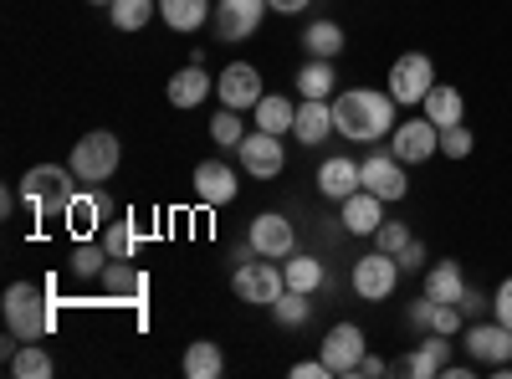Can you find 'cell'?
Wrapping results in <instances>:
<instances>
[{
  "label": "cell",
  "mask_w": 512,
  "mask_h": 379,
  "mask_svg": "<svg viewBox=\"0 0 512 379\" xmlns=\"http://www.w3.org/2000/svg\"><path fill=\"white\" fill-rule=\"evenodd\" d=\"M62 226H67L77 241H93V231L103 226V200H98V195H72V205L62 210Z\"/></svg>",
  "instance_id": "obj_23"
},
{
  "label": "cell",
  "mask_w": 512,
  "mask_h": 379,
  "mask_svg": "<svg viewBox=\"0 0 512 379\" xmlns=\"http://www.w3.org/2000/svg\"><path fill=\"white\" fill-rule=\"evenodd\" d=\"M103 287H108V298H113V303H144V287H149V282H144L139 267H128V262L113 257L108 272H103Z\"/></svg>",
  "instance_id": "obj_22"
},
{
  "label": "cell",
  "mask_w": 512,
  "mask_h": 379,
  "mask_svg": "<svg viewBox=\"0 0 512 379\" xmlns=\"http://www.w3.org/2000/svg\"><path fill=\"white\" fill-rule=\"evenodd\" d=\"M57 364H52V354L47 349H36V344H26L21 354H11V374H21V379H47Z\"/></svg>",
  "instance_id": "obj_36"
},
{
  "label": "cell",
  "mask_w": 512,
  "mask_h": 379,
  "mask_svg": "<svg viewBox=\"0 0 512 379\" xmlns=\"http://www.w3.org/2000/svg\"><path fill=\"white\" fill-rule=\"evenodd\" d=\"M103 246H108V257H118V262H134V246H139V226H134V216L108 221V231H103Z\"/></svg>",
  "instance_id": "obj_32"
},
{
  "label": "cell",
  "mask_w": 512,
  "mask_h": 379,
  "mask_svg": "<svg viewBox=\"0 0 512 379\" xmlns=\"http://www.w3.org/2000/svg\"><path fill=\"white\" fill-rule=\"evenodd\" d=\"M333 134L354 144H379L395 134V98L374 88H349L344 98H333Z\"/></svg>",
  "instance_id": "obj_1"
},
{
  "label": "cell",
  "mask_w": 512,
  "mask_h": 379,
  "mask_svg": "<svg viewBox=\"0 0 512 379\" xmlns=\"http://www.w3.org/2000/svg\"><path fill=\"white\" fill-rule=\"evenodd\" d=\"M359 185H364L359 164H354V159H344V154H338V159H328L323 170H318V190H323L328 200H349Z\"/></svg>",
  "instance_id": "obj_21"
},
{
  "label": "cell",
  "mask_w": 512,
  "mask_h": 379,
  "mask_svg": "<svg viewBox=\"0 0 512 379\" xmlns=\"http://www.w3.org/2000/svg\"><path fill=\"white\" fill-rule=\"evenodd\" d=\"M333 134V103L328 98H303L297 103V123H292V139H303V144H323Z\"/></svg>",
  "instance_id": "obj_19"
},
{
  "label": "cell",
  "mask_w": 512,
  "mask_h": 379,
  "mask_svg": "<svg viewBox=\"0 0 512 379\" xmlns=\"http://www.w3.org/2000/svg\"><path fill=\"white\" fill-rule=\"evenodd\" d=\"M461 292H466L461 262H436V267H425V298H436V303H461Z\"/></svg>",
  "instance_id": "obj_24"
},
{
  "label": "cell",
  "mask_w": 512,
  "mask_h": 379,
  "mask_svg": "<svg viewBox=\"0 0 512 379\" xmlns=\"http://www.w3.org/2000/svg\"><path fill=\"white\" fill-rule=\"evenodd\" d=\"M303 47H308V57H338L344 52V26L338 21H308L303 26Z\"/></svg>",
  "instance_id": "obj_30"
},
{
  "label": "cell",
  "mask_w": 512,
  "mask_h": 379,
  "mask_svg": "<svg viewBox=\"0 0 512 379\" xmlns=\"http://www.w3.org/2000/svg\"><path fill=\"white\" fill-rule=\"evenodd\" d=\"M210 139H216L221 149H241V139H246L241 113H236V108H221L216 118H210Z\"/></svg>",
  "instance_id": "obj_35"
},
{
  "label": "cell",
  "mask_w": 512,
  "mask_h": 379,
  "mask_svg": "<svg viewBox=\"0 0 512 379\" xmlns=\"http://www.w3.org/2000/svg\"><path fill=\"white\" fill-rule=\"evenodd\" d=\"M390 154L405 159V164L436 159V154H441V129H436L431 118H410V123H400V129L390 134Z\"/></svg>",
  "instance_id": "obj_12"
},
{
  "label": "cell",
  "mask_w": 512,
  "mask_h": 379,
  "mask_svg": "<svg viewBox=\"0 0 512 379\" xmlns=\"http://www.w3.org/2000/svg\"><path fill=\"white\" fill-rule=\"evenodd\" d=\"M93 6H113V0H93Z\"/></svg>",
  "instance_id": "obj_47"
},
{
  "label": "cell",
  "mask_w": 512,
  "mask_h": 379,
  "mask_svg": "<svg viewBox=\"0 0 512 379\" xmlns=\"http://www.w3.org/2000/svg\"><path fill=\"white\" fill-rule=\"evenodd\" d=\"M6 328H11V339L21 344H36V339H47L57 313H52V298H47V287H36V282H11L6 287Z\"/></svg>",
  "instance_id": "obj_2"
},
{
  "label": "cell",
  "mask_w": 512,
  "mask_h": 379,
  "mask_svg": "<svg viewBox=\"0 0 512 379\" xmlns=\"http://www.w3.org/2000/svg\"><path fill=\"white\" fill-rule=\"evenodd\" d=\"M154 11H159V0H113V6H108L118 31H144Z\"/></svg>",
  "instance_id": "obj_31"
},
{
  "label": "cell",
  "mask_w": 512,
  "mask_h": 379,
  "mask_svg": "<svg viewBox=\"0 0 512 379\" xmlns=\"http://www.w3.org/2000/svg\"><path fill=\"white\" fill-rule=\"evenodd\" d=\"M466 349H472V364L477 369H497V364H512V328L507 323H466Z\"/></svg>",
  "instance_id": "obj_10"
},
{
  "label": "cell",
  "mask_w": 512,
  "mask_h": 379,
  "mask_svg": "<svg viewBox=\"0 0 512 379\" xmlns=\"http://www.w3.org/2000/svg\"><path fill=\"white\" fill-rule=\"evenodd\" d=\"M395 287H400V262L390 257V251H369V257L354 262V292L364 303H384V298H395Z\"/></svg>",
  "instance_id": "obj_5"
},
{
  "label": "cell",
  "mask_w": 512,
  "mask_h": 379,
  "mask_svg": "<svg viewBox=\"0 0 512 379\" xmlns=\"http://www.w3.org/2000/svg\"><path fill=\"white\" fill-rule=\"evenodd\" d=\"M492 318L512 328V277H507V282H502V287L492 292Z\"/></svg>",
  "instance_id": "obj_42"
},
{
  "label": "cell",
  "mask_w": 512,
  "mask_h": 379,
  "mask_svg": "<svg viewBox=\"0 0 512 379\" xmlns=\"http://www.w3.org/2000/svg\"><path fill=\"white\" fill-rule=\"evenodd\" d=\"M338 205H344V216H338V221H344V231H354V236H374L384 226V200L374 190H364V185L349 200H338Z\"/></svg>",
  "instance_id": "obj_17"
},
{
  "label": "cell",
  "mask_w": 512,
  "mask_h": 379,
  "mask_svg": "<svg viewBox=\"0 0 512 379\" xmlns=\"http://www.w3.org/2000/svg\"><path fill=\"white\" fill-rule=\"evenodd\" d=\"M456 308L466 313V323H477V318H482V313L492 308V298H482V292H477V287H466V292H461V303H456Z\"/></svg>",
  "instance_id": "obj_41"
},
{
  "label": "cell",
  "mask_w": 512,
  "mask_h": 379,
  "mask_svg": "<svg viewBox=\"0 0 512 379\" xmlns=\"http://www.w3.org/2000/svg\"><path fill=\"white\" fill-rule=\"evenodd\" d=\"M446 364H451V344H446V333H431L415 354H405L395 369L400 374H415V379H436V374H446Z\"/></svg>",
  "instance_id": "obj_18"
},
{
  "label": "cell",
  "mask_w": 512,
  "mask_h": 379,
  "mask_svg": "<svg viewBox=\"0 0 512 379\" xmlns=\"http://www.w3.org/2000/svg\"><path fill=\"white\" fill-rule=\"evenodd\" d=\"M410 241H415V236H410V226H405V221H384V226L374 231V246H379V251H390V257H400V251H405Z\"/></svg>",
  "instance_id": "obj_39"
},
{
  "label": "cell",
  "mask_w": 512,
  "mask_h": 379,
  "mask_svg": "<svg viewBox=\"0 0 512 379\" xmlns=\"http://www.w3.org/2000/svg\"><path fill=\"white\" fill-rule=\"evenodd\" d=\"M210 93H216V82H210V72L200 62H190V67H180L175 77H169V103L175 108H200Z\"/></svg>",
  "instance_id": "obj_20"
},
{
  "label": "cell",
  "mask_w": 512,
  "mask_h": 379,
  "mask_svg": "<svg viewBox=\"0 0 512 379\" xmlns=\"http://www.w3.org/2000/svg\"><path fill=\"white\" fill-rule=\"evenodd\" d=\"M267 11H272L267 0H221L216 6V36L221 41H246V36H256V26H262Z\"/></svg>",
  "instance_id": "obj_15"
},
{
  "label": "cell",
  "mask_w": 512,
  "mask_h": 379,
  "mask_svg": "<svg viewBox=\"0 0 512 379\" xmlns=\"http://www.w3.org/2000/svg\"><path fill=\"white\" fill-rule=\"evenodd\" d=\"M251 251L256 257H272V262H287L292 257V246H297V231H292V221L282 216V210H262V216L251 221Z\"/></svg>",
  "instance_id": "obj_11"
},
{
  "label": "cell",
  "mask_w": 512,
  "mask_h": 379,
  "mask_svg": "<svg viewBox=\"0 0 512 379\" xmlns=\"http://www.w3.org/2000/svg\"><path fill=\"white\" fill-rule=\"evenodd\" d=\"M436 88V67L425 52H405L395 67H390V82H384V93L395 103H425V93Z\"/></svg>",
  "instance_id": "obj_6"
},
{
  "label": "cell",
  "mask_w": 512,
  "mask_h": 379,
  "mask_svg": "<svg viewBox=\"0 0 512 379\" xmlns=\"http://www.w3.org/2000/svg\"><path fill=\"white\" fill-rule=\"evenodd\" d=\"M292 374H297V379H328L333 369H328V364H323V354H318V359H303V364H292Z\"/></svg>",
  "instance_id": "obj_44"
},
{
  "label": "cell",
  "mask_w": 512,
  "mask_h": 379,
  "mask_svg": "<svg viewBox=\"0 0 512 379\" xmlns=\"http://www.w3.org/2000/svg\"><path fill=\"white\" fill-rule=\"evenodd\" d=\"M333 57H308L297 67V98H328L333 93Z\"/></svg>",
  "instance_id": "obj_28"
},
{
  "label": "cell",
  "mask_w": 512,
  "mask_h": 379,
  "mask_svg": "<svg viewBox=\"0 0 512 379\" xmlns=\"http://www.w3.org/2000/svg\"><path fill=\"white\" fill-rule=\"evenodd\" d=\"M185 374H190V379H216V374H226V354H221V344L195 339V344L185 349Z\"/></svg>",
  "instance_id": "obj_29"
},
{
  "label": "cell",
  "mask_w": 512,
  "mask_h": 379,
  "mask_svg": "<svg viewBox=\"0 0 512 379\" xmlns=\"http://www.w3.org/2000/svg\"><path fill=\"white\" fill-rule=\"evenodd\" d=\"M236 190H241V180H236L231 164H221V159H200L195 164V195H200V205H231Z\"/></svg>",
  "instance_id": "obj_16"
},
{
  "label": "cell",
  "mask_w": 512,
  "mask_h": 379,
  "mask_svg": "<svg viewBox=\"0 0 512 379\" xmlns=\"http://www.w3.org/2000/svg\"><path fill=\"white\" fill-rule=\"evenodd\" d=\"M441 154H446V159H466V154H472V129H466V123H451V129H441Z\"/></svg>",
  "instance_id": "obj_40"
},
{
  "label": "cell",
  "mask_w": 512,
  "mask_h": 379,
  "mask_svg": "<svg viewBox=\"0 0 512 379\" xmlns=\"http://www.w3.org/2000/svg\"><path fill=\"white\" fill-rule=\"evenodd\" d=\"M395 262H400V272H420V267H425V246H420V241H410Z\"/></svg>",
  "instance_id": "obj_43"
},
{
  "label": "cell",
  "mask_w": 512,
  "mask_h": 379,
  "mask_svg": "<svg viewBox=\"0 0 512 379\" xmlns=\"http://www.w3.org/2000/svg\"><path fill=\"white\" fill-rule=\"evenodd\" d=\"M461 113H466V103H461V93L451 88V82H436V88L425 93V118H431L436 129H451V123H461Z\"/></svg>",
  "instance_id": "obj_27"
},
{
  "label": "cell",
  "mask_w": 512,
  "mask_h": 379,
  "mask_svg": "<svg viewBox=\"0 0 512 379\" xmlns=\"http://www.w3.org/2000/svg\"><path fill=\"white\" fill-rule=\"evenodd\" d=\"M236 154H241V170H246L251 180H277V175L287 170V149H282V134H267V129L246 134Z\"/></svg>",
  "instance_id": "obj_9"
},
{
  "label": "cell",
  "mask_w": 512,
  "mask_h": 379,
  "mask_svg": "<svg viewBox=\"0 0 512 379\" xmlns=\"http://www.w3.org/2000/svg\"><path fill=\"white\" fill-rule=\"evenodd\" d=\"M108 246H93V241H77L72 251V277H103L108 272Z\"/></svg>",
  "instance_id": "obj_34"
},
{
  "label": "cell",
  "mask_w": 512,
  "mask_h": 379,
  "mask_svg": "<svg viewBox=\"0 0 512 379\" xmlns=\"http://www.w3.org/2000/svg\"><path fill=\"white\" fill-rule=\"evenodd\" d=\"M272 313H277V323H282V328H297V323H308V292L287 287L282 298L272 303Z\"/></svg>",
  "instance_id": "obj_37"
},
{
  "label": "cell",
  "mask_w": 512,
  "mask_h": 379,
  "mask_svg": "<svg viewBox=\"0 0 512 379\" xmlns=\"http://www.w3.org/2000/svg\"><path fill=\"white\" fill-rule=\"evenodd\" d=\"M425 328H431V333H446V339H451V333L466 328V313H461L456 303H436V298H431V323H425Z\"/></svg>",
  "instance_id": "obj_38"
},
{
  "label": "cell",
  "mask_w": 512,
  "mask_h": 379,
  "mask_svg": "<svg viewBox=\"0 0 512 379\" xmlns=\"http://www.w3.org/2000/svg\"><path fill=\"white\" fill-rule=\"evenodd\" d=\"M72 164H36V170H26L21 175V200H26V210L36 221H57L62 210L72 205Z\"/></svg>",
  "instance_id": "obj_3"
},
{
  "label": "cell",
  "mask_w": 512,
  "mask_h": 379,
  "mask_svg": "<svg viewBox=\"0 0 512 379\" xmlns=\"http://www.w3.org/2000/svg\"><path fill=\"white\" fill-rule=\"evenodd\" d=\"M318 354H323V364H328L338 379L359 374V364H364V354H369V344H364V328H359V323H333Z\"/></svg>",
  "instance_id": "obj_8"
},
{
  "label": "cell",
  "mask_w": 512,
  "mask_h": 379,
  "mask_svg": "<svg viewBox=\"0 0 512 379\" xmlns=\"http://www.w3.org/2000/svg\"><path fill=\"white\" fill-rule=\"evenodd\" d=\"M359 175H364V190H374L384 205H390V200H405V190H410L405 159H395V154H369V159L359 164Z\"/></svg>",
  "instance_id": "obj_14"
},
{
  "label": "cell",
  "mask_w": 512,
  "mask_h": 379,
  "mask_svg": "<svg viewBox=\"0 0 512 379\" xmlns=\"http://www.w3.org/2000/svg\"><path fill=\"white\" fill-rule=\"evenodd\" d=\"M395 364H384V359H374V354H364V364H359V374H369V379H379V374H390Z\"/></svg>",
  "instance_id": "obj_46"
},
{
  "label": "cell",
  "mask_w": 512,
  "mask_h": 379,
  "mask_svg": "<svg viewBox=\"0 0 512 379\" xmlns=\"http://www.w3.org/2000/svg\"><path fill=\"white\" fill-rule=\"evenodd\" d=\"M262 72L256 67H246V62H231L221 77H216V98H221V108H236V113H246V108H256L262 103Z\"/></svg>",
  "instance_id": "obj_13"
},
{
  "label": "cell",
  "mask_w": 512,
  "mask_h": 379,
  "mask_svg": "<svg viewBox=\"0 0 512 379\" xmlns=\"http://www.w3.org/2000/svg\"><path fill=\"white\" fill-rule=\"evenodd\" d=\"M251 113H256V129H267V134H292V123H297V103L282 93H262V103Z\"/></svg>",
  "instance_id": "obj_25"
},
{
  "label": "cell",
  "mask_w": 512,
  "mask_h": 379,
  "mask_svg": "<svg viewBox=\"0 0 512 379\" xmlns=\"http://www.w3.org/2000/svg\"><path fill=\"white\" fill-rule=\"evenodd\" d=\"M267 6H272L277 16H297V11H308L313 0H267Z\"/></svg>",
  "instance_id": "obj_45"
},
{
  "label": "cell",
  "mask_w": 512,
  "mask_h": 379,
  "mask_svg": "<svg viewBox=\"0 0 512 379\" xmlns=\"http://www.w3.org/2000/svg\"><path fill=\"white\" fill-rule=\"evenodd\" d=\"M282 277H287V287H297V292H318V287H323V262H318V257H287Z\"/></svg>",
  "instance_id": "obj_33"
},
{
  "label": "cell",
  "mask_w": 512,
  "mask_h": 379,
  "mask_svg": "<svg viewBox=\"0 0 512 379\" xmlns=\"http://www.w3.org/2000/svg\"><path fill=\"white\" fill-rule=\"evenodd\" d=\"M159 16L169 31H200L216 11H210V0H159Z\"/></svg>",
  "instance_id": "obj_26"
},
{
  "label": "cell",
  "mask_w": 512,
  "mask_h": 379,
  "mask_svg": "<svg viewBox=\"0 0 512 379\" xmlns=\"http://www.w3.org/2000/svg\"><path fill=\"white\" fill-rule=\"evenodd\" d=\"M118 159H123V144H118V134H108V129H93V134H82V139L72 144V175H77L82 185H103V180H113Z\"/></svg>",
  "instance_id": "obj_4"
},
{
  "label": "cell",
  "mask_w": 512,
  "mask_h": 379,
  "mask_svg": "<svg viewBox=\"0 0 512 379\" xmlns=\"http://www.w3.org/2000/svg\"><path fill=\"white\" fill-rule=\"evenodd\" d=\"M282 292H287V277H282V267H277L272 257H262V262H241V267H236V298H241V303L272 308Z\"/></svg>",
  "instance_id": "obj_7"
}]
</instances>
